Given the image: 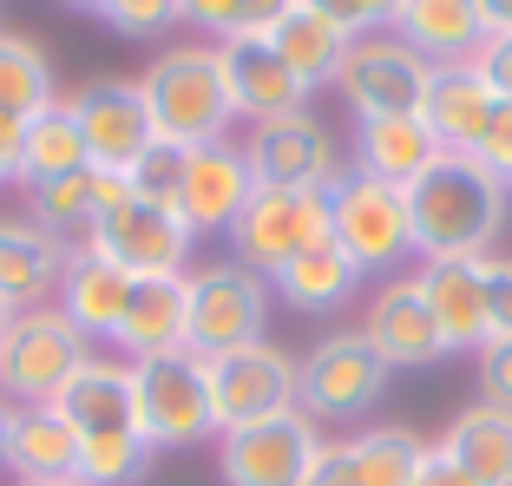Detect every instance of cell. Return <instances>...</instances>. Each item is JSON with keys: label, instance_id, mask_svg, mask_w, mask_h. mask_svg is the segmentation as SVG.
Listing matches in <instances>:
<instances>
[{"label": "cell", "instance_id": "30", "mask_svg": "<svg viewBox=\"0 0 512 486\" xmlns=\"http://www.w3.org/2000/svg\"><path fill=\"white\" fill-rule=\"evenodd\" d=\"M276 289H283L296 309H335V303H348V296L362 289V270H355V257H348L335 237H322L276 276Z\"/></svg>", "mask_w": 512, "mask_h": 486}, {"label": "cell", "instance_id": "42", "mask_svg": "<svg viewBox=\"0 0 512 486\" xmlns=\"http://www.w3.org/2000/svg\"><path fill=\"white\" fill-rule=\"evenodd\" d=\"M486 73V86L499 92V106H512V33H493V40L480 46V60H473Z\"/></svg>", "mask_w": 512, "mask_h": 486}, {"label": "cell", "instance_id": "7", "mask_svg": "<svg viewBox=\"0 0 512 486\" xmlns=\"http://www.w3.org/2000/svg\"><path fill=\"white\" fill-rule=\"evenodd\" d=\"M322 237H329V191H276V184H256L243 217L230 224L237 263L250 276H263V283H276Z\"/></svg>", "mask_w": 512, "mask_h": 486}, {"label": "cell", "instance_id": "28", "mask_svg": "<svg viewBox=\"0 0 512 486\" xmlns=\"http://www.w3.org/2000/svg\"><path fill=\"white\" fill-rule=\"evenodd\" d=\"M440 454H453L480 486H512V408L473 401V408L447 427Z\"/></svg>", "mask_w": 512, "mask_h": 486}, {"label": "cell", "instance_id": "43", "mask_svg": "<svg viewBox=\"0 0 512 486\" xmlns=\"http://www.w3.org/2000/svg\"><path fill=\"white\" fill-rule=\"evenodd\" d=\"M302 486H355V460H348V441H322L316 467H309V480Z\"/></svg>", "mask_w": 512, "mask_h": 486}, {"label": "cell", "instance_id": "13", "mask_svg": "<svg viewBox=\"0 0 512 486\" xmlns=\"http://www.w3.org/2000/svg\"><path fill=\"white\" fill-rule=\"evenodd\" d=\"M66 106H73V125H79V138H86L92 171H132L138 152L158 138L138 79H92V86H79Z\"/></svg>", "mask_w": 512, "mask_h": 486}, {"label": "cell", "instance_id": "18", "mask_svg": "<svg viewBox=\"0 0 512 486\" xmlns=\"http://www.w3.org/2000/svg\"><path fill=\"white\" fill-rule=\"evenodd\" d=\"M66 263H73V243L46 237L33 217H0V303L7 309L53 303Z\"/></svg>", "mask_w": 512, "mask_h": 486}, {"label": "cell", "instance_id": "16", "mask_svg": "<svg viewBox=\"0 0 512 486\" xmlns=\"http://www.w3.org/2000/svg\"><path fill=\"white\" fill-rule=\"evenodd\" d=\"M362 342L388 362V375L394 368H427V362H440V355H453L414 276H394V283L375 289V303H368V316H362Z\"/></svg>", "mask_w": 512, "mask_h": 486}, {"label": "cell", "instance_id": "38", "mask_svg": "<svg viewBox=\"0 0 512 486\" xmlns=\"http://www.w3.org/2000/svg\"><path fill=\"white\" fill-rule=\"evenodd\" d=\"M309 7L329 14L348 40H368L375 27H394V14H401V0H309Z\"/></svg>", "mask_w": 512, "mask_h": 486}, {"label": "cell", "instance_id": "10", "mask_svg": "<svg viewBox=\"0 0 512 486\" xmlns=\"http://www.w3.org/2000/svg\"><path fill=\"white\" fill-rule=\"evenodd\" d=\"M335 86H342V99H348L355 119H407V112L427 106L434 66H427L407 40H394V33H368V40L348 46Z\"/></svg>", "mask_w": 512, "mask_h": 486}, {"label": "cell", "instance_id": "11", "mask_svg": "<svg viewBox=\"0 0 512 486\" xmlns=\"http://www.w3.org/2000/svg\"><path fill=\"white\" fill-rule=\"evenodd\" d=\"M316 454H322V434L302 408L217 434V473H224V486H302L309 467H316Z\"/></svg>", "mask_w": 512, "mask_h": 486}, {"label": "cell", "instance_id": "2", "mask_svg": "<svg viewBox=\"0 0 512 486\" xmlns=\"http://www.w3.org/2000/svg\"><path fill=\"white\" fill-rule=\"evenodd\" d=\"M79 250L119 263L125 276H184L191 270V230L171 204L132 191L125 171H92V230Z\"/></svg>", "mask_w": 512, "mask_h": 486}, {"label": "cell", "instance_id": "3", "mask_svg": "<svg viewBox=\"0 0 512 486\" xmlns=\"http://www.w3.org/2000/svg\"><path fill=\"white\" fill-rule=\"evenodd\" d=\"M138 86H145L158 138H171V145H217V138L230 132V119H237L230 86H224V60H217L211 40L165 46V53L138 73Z\"/></svg>", "mask_w": 512, "mask_h": 486}, {"label": "cell", "instance_id": "37", "mask_svg": "<svg viewBox=\"0 0 512 486\" xmlns=\"http://www.w3.org/2000/svg\"><path fill=\"white\" fill-rule=\"evenodd\" d=\"M112 33L119 40H158V33H171V27H184V14H178V0H112L106 14Z\"/></svg>", "mask_w": 512, "mask_h": 486}, {"label": "cell", "instance_id": "44", "mask_svg": "<svg viewBox=\"0 0 512 486\" xmlns=\"http://www.w3.org/2000/svg\"><path fill=\"white\" fill-rule=\"evenodd\" d=\"M414 486H480L467 467L453 454H440V447H427V460H421V473H414Z\"/></svg>", "mask_w": 512, "mask_h": 486}, {"label": "cell", "instance_id": "48", "mask_svg": "<svg viewBox=\"0 0 512 486\" xmlns=\"http://www.w3.org/2000/svg\"><path fill=\"white\" fill-rule=\"evenodd\" d=\"M66 7H79V14H106L112 0H66Z\"/></svg>", "mask_w": 512, "mask_h": 486}, {"label": "cell", "instance_id": "29", "mask_svg": "<svg viewBox=\"0 0 512 486\" xmlns=\"http://www.w3.org/2000/svg\"><path fill=\"white\" fill-rule=\"evenodd\" d=\"M73 171H92V158H86V138H79V125H73V106L53 99L40 119H27L20 184H53V178H73Z\"/></svg>", "mask_w": 512, "mask_h": 486}, {"label": "cell", "instance_id": "6", "mask_svg": "<svg viewBox=\"0 0 512 486\" xmlns=\"http://www.w3.org/2000/svg\"><path fill=\"white\" fill-rule=\"evenodd\" d=\"M263 322H270L263 276H250L243 263L184 270V349H197L204 362L230 349H250V342H263Z\"/></svg>", "mask_w": 512, "mask_h": 486}, {"label": "cell", "instance_id": "15", "mask_svg": "<svg viewBox=\"0 0 512 486\" xmlns=\"http://www.w3.org/2000/svg\"><path fill=\"white\" fill-rule=\"evenodd\" d=\"M256 178L243 145L217 138V145H191V165H184V191H178V217L191 237H230V224L243 217Z\"/></svg>", "mask_w": 512, "mask_h": 486}, {"label": "cell", "instance_id": "24", "mask_svg": "<svg viewBox=\"0 0 512 486\" xmlns=\"http://www.w3.org/2000/svg\"><path fill=\"white\" fill-rule=\"evenodd\" d=\"M355 125H362L355 132V171L375 178V184H394V191H407V184L447 152L421 112H407V119H355Z\"/></svg>", "mask_w": 512, "mask_h": 486}, {"label": "cell", "instance_id": "26", "mask_svg": "<svg viewBox=\"0 0 512 486\" xmlns=\"http://www.w3.org/2000/svg\"><path fill=\"white\" fill-rule=\"evenodd\" d=\"M112 342H119L132 362L165 355V349H184V276H138Z\"/></svg>", "mask_w": 512, "mask_h": 486}, {"label": "cell", "instance_id": "49", "mask_svg": "<svg viewBox=\"0 0 512 486\" xmlns=\"http://www.w3.org/2000/svg\"><path fill=\"white\" fill-rule=\"evenodd\" d=\"M14 316H20V309H7V303H0V335H7V329H14Z\"/></svg>", "mask_w": 512, "mask_h": 486}, {"label": "cell", "instance_id": "31", "mask_svg": "<svg viewBox=\"0 0 512 486\" xmlns=\"http://www.w3.org/2000/svg\"><path fill=\"white\" fill-rule=\"evenodd\" d=\"M60 92H53V66L33 40L20 33H0V119H40Z\"/></svg>", "mask_w": 512, "mask_h": 486}, {"label": "cell", "instance_id": "14", "mask_svg": "<svg viewBox=\"0 0 512 486\" xmlns=\"http://www.w3.org/2000/svg\"><path fill=\"white\" fill-rule=\"evenodd\" d=\"M250 178L256 184H276V191H329L342 171H335V132L309 112H289V119L256 125L250 145Z\"/></svg>", "mask_w": 512, "mask_h": 486}, {"label": "cell", "instance_id": "39", "mask_svg": "<svg viewBox=\"0 0 512 486\" xmlns=\"http://www.w3.org/2000/svg\"><path fill=\"white\" fill-rule=\"evenodd\" d=\"M473 368H480V395L493 408H512V335H486Z\"/></svg>", "mask_w": 512, "mask_h": 486}, {"label": "cell", "instance_id": "4", "mask_svg": "<svg viewBox=\"0 0 512 486\" xmlns=\"http://www.w3.org/2000/svg\"><path fill=\"white\" fill-rule=\"evenodd\" d=\"M132 395H138V441L158 447H197L217 441L211 414V362L197 349H165L132 362Z\"/></svg>", "mask_w": 512, "mask_h": 486}, {"label": "cell", "instance_id": "36", "mask_svg": "<svg viewBox=\"0 0 512 486\" xmlns=\"http://www.w3.org/2000/svg\"><path fill=\"white\" fill-rule=\"evenodd\" d=\"M184 165H191V145H171V138H151V145L138 152V165L125 171V178H132V191H138V198H151V204H171V211H178Z\"/></svg>", "mask_w": 512, "mask_h": 486}, {"label": "cell", "instance_id": "34", "mask_svg": "<svg viewBox=\"0 0 512 486\" xmlns=\"http://www.w3.org/2000/svg\"><path fill=\"white\" fill-rule=\"evenodd\" d=\"M184 27H197L211 46L224 40H250V33H270L289 14V0H178Z\"/></svg>", "mask_w": 512, "mask_h": 486}, {"label": "cell", "instance_id": "20", "mask_svg": "<svg viewBox=\"0 0 512 486\" xmlns=\"http://www.w3.org/2000/svg\"><path fill=\"white\" fill-rule=\"evenodd\" d=\"M394 40H407L427 66H460V60H480L493 27H486L480 0H401Z\"/></svg>", "mask_w": 512, "mask_h": 486}, {"label": "cell", "instance_id": "9", "mask_svg": "<svg viewBox=\"0 0 512 486\" xmlns=\"http://www.w3.org/2000/svg\"><path fill=\"white\" fill-rule=\"evenodd\" d=\"M388 395V362L362 342V329L329 335L296 362V408L309 421H362L375 401Z\"/></svg>", "mask_w": 512, "mask_h": 486}, {"label": "cell", "instance_id": "40", "mask_svg": "<svg viewBox=\"0 0 512 486\" xmlns=\"http://www.w3.org/2000/svg\"><path fill=\"white\" fill-rule=\"evenodd\" d=\"M473 158H480V165L512 191V106H499V112H493V125H486V138L473 145Z\"/></svg>", "mask_w": 512, "mask_h": 486}, {"label": "cell", "instance_id": "33", "mask_svg": "<svg viewBox=\"0 0 512 486\" xmlns=\"http://www.w3.org/2000/svg\"><path fill=\"white\" fill-rule=\"evenodd\" d=\"M27 204H33V224L46 230V237L60 243H86L92 230V171H73V178H53V184H27Z\"/></svg>", "mask_w": 512, "mask_h": 486}, {"label": "cell", "instance_id": "12", "mask_svg": "<svg viewBox=\"0 0 512 486\" xmlns=\"http://www.w3.org/2000/svg\"><path fill=\"white\" fill-rule=\"evenodd\" d=\"M296 408V362L276 342H250V349L211 355V414L217 434L230 427H256Z\"/></svg>", "mask_w": 512, "mask_h": 486}, {"label": "cell", "instance_id": "21", "mask_svg": "<svg viewBox=\"0 0 512 486\" xmlns=\"http://www.w3.org/2000/svg\"><path fill=\"white\" fill-rule=\"evenodd\" d=\"M421 296L434 309L447 349H473L493 335V316H486V257H460V263H421Z\"/></svg>", "mask_w": 512, "mask_h": 486}, {"label": "cell", "instance_id": "46", "mask_svg": "<svg viewBox=\"0 0 512 486\" xmlns=\"http://www.w3.org/2000/svg\"><path fill=\"white\" fill-rule=\"evenodd\" d=\"M480 14L493 33H512V0H480Z\"/></svg>", "mask_w": 512, "mask_h": 486}, {"label": "cell", "instance_id": "27", "mask_svg": "<svg viewBox=\"0 0 512 486\" xmlns=\"http://www.w3.org/2000/svg\"><path fill=\"white\" fill-rule=\"evenodd\" d=\"M79 434L60 408H14V441H7V473L14 480H73Z\"/></svg>", "mask_w": 512, "mask_h": 486}, {"label": "cell", "instance_id": "41", "mask_svg": "<svg viewBox=\"0 0 512 486\" xmlns=\"http://www.w3.org/2000/svg\"><path fill=\"white\" fill-rule=\"evenodd\" d=\"M486 316L493 335H512V257H486Z\"/></svg>", "mask_w": 512, "mask_h": 486}, {"label": "cell", "instance_id": "8", "mask_svg": "<svg viewBox=\"0 0 512 486\" xmlns=\"http://www.w3.org/2000/svg\"><path fill=\"white\" fill-rule=\"evenodd\" d=\"M329 237L342 243L355 270H394L414 257V217H407V191L375 184L362 171L329 184Z\"/></svg>", "mask_w": 512, "mask_h": 486}, {"label": "cell", "instance_id": "1", "mask_svg": "<svg viewBox=\"0 0 512 486\" xmlns=\"http://www.w3.org/2000/svg\"><path fill=\"white\" fill-rule=\"evenodd\" d=\"M512 191L480 165L473 152H440L421 178L407 184V217H414V257L460 263L486 257L493 237L506 230Z\"/></svg>", "mask_w": 512, "mask_h": 486}, {"label": "cell", "instance_id": "22", "mask_svg": "<svg viewBox=\"0 0 512 486\" xmlns=\"http://www.w3.org/2000/svg\"><path fill=\"white\" fill-rule=\"evenodd\" d=\"M132 283L138 276H125L119 263H106V257H92V250H73V263H66V276H60V316L73 322L86 342H112L119 335V316H125V303H132Z\"/></svg>", "mask_w": 512, "mask_h": 486}, {"label": "cell", "instance_id": "19", "mask_svg": "<svg viewBox=\"0 0 512 486\" xmlns=\"http://www.w3.org/2000/svg\"><path fill=\"white\" fill-rule=\"evenodd\" d=\"M53 408L66 414L79 441H99V434H138V395H132V362H106V355H86L79 375L60 388Z\"/></svg>", "mask_w": 512, "mask_h": 486}, {"label": "cell", "instance_id": "32", "mask_svg": "<svg viewBox=\"0 0 512 486\" xmlns=\"http://www.w3.org/2000/svg\"><path fill=\"white\" fill-rule=\"evenodd\" d=\"M348 460H355V486H414L427 441L407 434V427H368V434L348 441Z\"/></svg>", "mask_w": 512, "mask_h": 486}, {"label": "cell", "instance_id": "35", "mask_svg": "<svg viewBox=\"0 0 512 486\" xmlns=\"http://www.w3.org/2000/svg\"><path fill=\"white\" fill-rule=\"evenodd\" d=\"M151 467V447L138 434H99V441H79V486H138Z\"/></svg>", "mask_w": 512, "mask_h": 486}, {"label": "cell", "instance_id": "25", "mask_svg": "<svg viewBox=\"0 0 512 486\" xmlns=\"http://www.w3.org/2000/svg\"><path fill=\"white\" fill-rule=\"evenodd\" d=\"M270 46L283 53L289 73L316 92V86H335V73H342V60H348V46H355V40H348L329 14H316L309 0H289V14L270 27Z\"/></svg>", "mask_w": 512, "mask_h": 486}, {"label": "cell", "instance_id": "47", "mask_svg": "<svg viewBox=\"0 0 512 486\" xmlns=\"http://www.w3.org/2000/svg\"><path fill=\"white\" fill-rule=\"evenodd\" d=\"M7 441H14V401L0 395V467H7Z\"/></svg>", "mask_w": 512, "mask_h": 486}, {"label": "cell", "instance_id": "5", "mask_svg": "<svg viewBox=\"0 0 512 486\" xmlns=\"http://www.w3.org/2000/svg\"><path fill=\"white\" fill-rule=\"evenodd\" d=\"M86 355H92V342L60 316V303L20 309L14 329L0 335V395L14 408H53Z\"/></svg>", "mask_w": 512, "mask_h": 486}, {"label": "cell", "instance_id": "45", "mask_svg": "<svg viewBox=\"0 0 512 486\" xmlns=\"http://www.w3.org/2000/svg\"><path fill=\"white\" fill-rule=\"evenodd\" d=\"M20 145H27V125H20V119H0V184L20 178Z\"/></svg>", "mask_w": 512, "mask_h": 486}, {"label": "cell", "instance_id": "50", "mask_svg": "<svg viewBox=\"0 0 512 486\" xmlns=\"http://www.w3.org/2000/svg\"><path fill=\"white\" fill-rule=\"evenodd\" d=\"M14 486H79V480H14Z\"/></svg>", "mask_w": 512, "mask_h": 486}, {"label": "cell", "instance_id": "17", "mask_svg": "<svg viewBox=\"0 0 512 486\" xmlns=\"http://www.w3.org/2000/svg\"><path fill=\"white\" fill-rule=\"evenodd\" d=\"M217 60H224V86H230L237 119L270 125V119H289V112L309 106V86H302V79L283 66V53L270 46V33L224 40V46H217Z\"/></svg>", "mask_w": 512, "mask_h": 486}, {"label": "cell", "instance_id": "23", "mask_svg": "<svg viewBox=\"0 0 512 486\" xmlns=\"http://www.w3.org/2000/svg\"><path fill=\"white\" fill-rule=\"evenodd\" d=\"M493 112H499V92L486 86V73L473 60L434 66V86H427L421 119L434 125V138L447 145V152H473V145L486 138V125H493Z\"/></svg>", "mask_w": 512, "mask_h": 486}]
</instances>
